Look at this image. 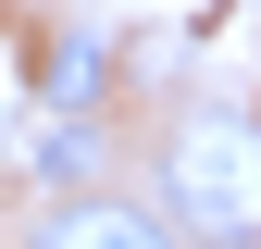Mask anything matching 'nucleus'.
Wrapping results in <instances>:
<instances>
[{"mask_svg":"<svg viewBox=\"0 0 261 249\" xmlns=\"http://www.w3.org/2000/svg\"><path fill=\"white\" fill-rule=\"evenodd\" d=\"M162 225L187 249H261V124L187 112L162 137Z\"/></svg>","mask_w":261,"mask_h":249,"instance_id":"nucleus-1","label":"nucleus"},{"mask_svg":"<svg viewBox=\"0 0 261 249\" xmlns=\"http://www.w3.org/2000/svg\"><path fill=\"white\" fill-rule=\"evenodd\" d=\"M25 249H174V225L162 212H137V200H50L38 225H25Z\"/></svg>","mask_w":261,"mask_h":249,"instance_id":"nucleus-2","label":"nucleus"},{"mask_svg":"<svg viewBox=\"0 0 261 249\" xmlns=\"http://www.w3.org/2000/svg\"><path fill=\"white\" fill-rule=\"evenodd\" d=\"M100 62H112V50H100V25H75V38L50 50V100H100Z\"/></svg>","mask_w":261,"mask_h":249,"instance_id":"nucleus-3","label":"nucleus"},{"mask_svg":"<svg viewBox=\"0 0 261 249\" xmlns=\"http://www.w3.org/2000/svg\"><path fill=\"white\" fill-rule=\"evenodd\" d=\"M87 150H100V124H50V137H38V162H50V175H75Z\"/></svg>","mask_w":261,"mask_h":249,"instance_id":"nucleus-4","label":"nucleus"}]
</instances>
